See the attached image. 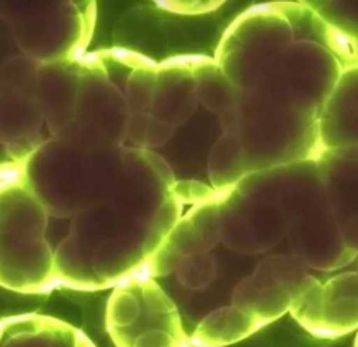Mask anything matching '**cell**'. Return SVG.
<instances>
[{
	"mask_svg": "<svg viewBox=\"0 0 358 347\" xmlns=\"http://www.w3.org/2000/svg\"><path fill=\"white\" fill-rule=\"evenodd\" d=\"M185 206L166 159L124 144L123 174L111 199L69 220L52 244L55 288L96 292L144 276Z\"/></svg>",
	"mask_w": 358,
	"mask_h": 347,
	"instance_id": "obj_1",
	"label": "cell"
},
{
	"mask_svg": "<svg viewBox=\"0 0 358 347\" xmlns=\"http://www.w3.org/2000/svg\"><path fill=\"white\" fill-rule=\"evenodd\" d=\"M123 164L124 146L87 149L50 136L23 162V174L51 220H72L111 199Z\"/></svg>",
	"mask_w": 358,
	"mask_h": 347,
	"instance_id": "obj_2",
	"label": "cell"
},
{
	"mask_svg": "<svg viewBox=\"0 0 358 347\" xmlns=\"http://www.w3.org/2000/svg\"><path fill=\"white\" fill-rule=\"evenodd\" d=\"M0 283L27 295L55 290L50 215L28 185L23 164L2 162L0 189Z\"/></svg>",
	"mask_w": 358,
	"mask_h": 347,
	"instance_id": "obj_3",
	"label": "cell"
},
{
	"mask_svg": "<svg viewBox=\"0 0 358 347\" xmlns=\"http://www.w3.org/2000/svg\"><path fill=\"white\" fill-rule=\"evenodd\" d=\"M222 133L243 143L248 171L260 172L322 157L319 117L241 92L236 108L220 117Z\"/></svg>",
	"mask_w": 358,
	"mask_h": 347,
	"instance_id": "obj_4",
	"label": "cell"
},
{
	"mask_svg": "<svg viewBox=\"0 0 358 347\" xmlns=\"http://www.w3.org/2000/svg\"><path fill=\"white\" fill-rule=\"evenodd\" d=\"M141 52L106 48L79 59L76 113L62 141L87 149L116 148L127 143L128 80Z\"/></svg>",
	"mask_w": 358,
	"mask_h": 347,
	"instance_id": "obj_5",
	"label": "cell"
},
{
	"mask_svg": "<svg viewBox=\"0 0 358 347\" xmlns=\"http://www.w3.org/2000/svg\"><path fill=\"white\" fill-rule=\"evenodd\" d=\"M0 7L22 55L40 64L79 59L95 30L96 3L89 0H6Z\"/></svg>",
	"mask_w": 358,
	"mask_h": 347,
	"instance_id": "obj_6",
	"label": "cell"
},
{
	"mask_svg": "<svg viewBox=\"0 0 358 347\" xmlns=\"http://www.w3.org/2000/svg\"><path fill=\"white\" fill-rule=\"evenodd\" d=\"M288 226L277 169L250 172L222 197L217 246L260 259L287 241Z\"/></svg>",
	"mask_w": 358,
	"mask_h": 347,
	"instance_id": "obj_7",
	"label": "cell"
},
{
	"mask_svg": "<svg viewBox=\"0 0 358 347\" xmlns=\"http://www.w3.org/2000/svg\"><path fill=\"white\" fill-rule=\"evenodd\" d=\"M105 323L116 347H193L177 303L148 276L113 288Z\"/></svg>",
	"mask_w": 358,
	"mask_h": 347,
	"instance_id": "obj_8",
	"label": "cell"
},
{
	"mask_svg": "<svg viewBox=\"0 0 358 347\" xmlns=\"http://www.w3.org/2000/svg\"><path fill=\"white\" fill-rule=\"evenodd\" d=\"M40 62L25 55L2 66V151L3 162L23 164L43 143L45 117L36 99Z\"/></svg>",
	"mask_w": 358,
	"mask_h": 347,
	"instance_id": "obj_9",
	"label": "cell"
},
{
	"mask_svg": "<svg viewBox=\"0 0 358 347\" xmlns=\"http://www.w3.org/2000/svg\"><path fill=\"white\" fill-rule=\"evenodd\" d=\"M287 244L289 253L316 272L342 271L358 257V241L343 228L329 200L289 221Z\"/></svg>",
	"mask_w": 358,
	"mask_h": 347,
	"instance_id": "obj_10",
	"label": "cell"
},
{
	"mask_svg": "<svg viewBox=\"0 0 358 347\" xmlns=\"http://www.w3.org/2000/svg\"><path fill=\"white\" fill-rule=\"evenodd\" d=\"M298 325L321 339L358 332V271L317 278L289 311Z\"/></svg>",
	"mask_w": 358,
	"mask_h": 347,
	"instance_id": "obj_11",
	"label": "cell"
},
{
	"mask_svg": "<svg viewBox=\"0 0 358 347\" xmlns=\"http://www.w3.org/2000/svg\"><path fill=\"white\" fill-rule=\"evenodd\" d=\"M79 59L40 64L38 69L36 99L51 138L64 136L74 120L79 90Z\"/></svg>",
	"mask_w": 358,
	"mask_h": 347,
	"instance_id": "obj_12",
	"label": "cell"
},
{
	"mask_svg": "<svg viewBox=\"0 0 358 347\" xmlns=\"http://www.w3.org/2000/svg\"><path fill=\"white\" fill-rule=\"evenodd\" d=\"M198 105L193 56H176L159 62L151 105L154 117L177 128L190 120Z\"/></svg>",
	"mask_w": 358,
	"mask_h": 347,
	"instance_id": "obj_13",
	"label": "cell"
},
{
	"mask_svg": "<svg viewBox=\"0 0 358 347\" xmlns=\"http://www.w3.org/2000/svg\"><path fill=\"white\" fill-rule=\"evenodd\" d=\"M0 347H95L84 332L51 316L17 315L3 318Z\"/></svg>",
	"mask_w": 358,
	"mask_h": 347,
	"instance_id": "obj_14",
	"label": "cell"
},
{
	"mask_svg": "<svg viewBox=\"0 0 358 347\" xmlns=\"http://www.w3.org/2000/svg\"><path fill=\"white\" fill-rule=\"evenodd\" d=\"M319 162L329 204L348 234L358 241V156L324 153Z\"/></svg>",
	"mask_w": 358,
	"mask_h": 347,
	"instance_id": "obj_15",
	"label": "cell"
},
{
	"mask_svg": "<svg viewBox=\"0 0 358 347\" xmlns=\"http://www.w3.org/2000/svg\"><path fill=\"white\" fill-rule=\"evenodd\" d=\"M193 71L200 105L217 117L236 108L241 90L229 80L215 57L193 56Z\"/></svg>",
	"mask_w": 358,
	"mask_h": 347,
	"instance_id": "obj_16",
	"label": "cell"
},
{
	"mask_svg": "<svg viewBox=\"0 0 358 347\" xmlns=\"http://www.w3.org/2000/svg\"><path fill=\"white\" fill-rule=\"evenodd\" d=\"M243 143L234 133H222L208 156V177L216 192H227L248 176Z\"/></svg>",
	"mask_w": 358,
	"mask_h": 347,
	"instance_id": "obj_17",
	"label": "cell"
},
{
	"mask_svg": "<svg viewBox=\"0 0 358 347\" xmlns=\"http://www.w3.org/2000/svg\"><path fill=\"white\" fill-rule=\"evenodd\" d=\"M173 132L176 128L172 125L154 117L151 112L134 113L127 125V141L131 143L133 148L154 151L156 148L164 146L172 138Z\"/></svg>",
	"mask_w": 358,
	"mask_h": 347,
	"instance_id": "obj_18",
	"label": "cell"
},
{
	"mask_svg": "<svg viewBox=\"0 0 358 347\" xmlns=\"http://www.w3.org/2000/svg\"><path fill=\"white\" fill-rule=\"evenodd\" d=\"M355 347H358V332H357V337H355Z\"/></svg>",
	"mask_w": 358,
	"mask_h": 347,
	"instance_id": "obj_19",
	"label": "cell"
}]
</instances>
